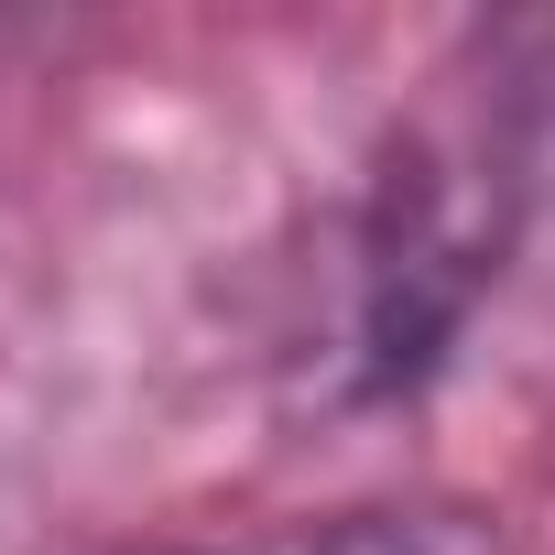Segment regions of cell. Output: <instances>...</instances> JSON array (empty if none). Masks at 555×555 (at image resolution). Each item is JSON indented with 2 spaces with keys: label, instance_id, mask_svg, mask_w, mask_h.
Returning a JSON list of instances; mask_svg holds the SVG:
<instances>
[{
  "label": "cell",
  "instance_id": "6da1fadb",
  "mask_svg": "<svg viewBox=\"0 0 555 555\" xmlns=\"http://www.w3.org/2000/svg\"><path fill=\"white\" fill-rule=\"evenodd\" d=\"M512 240V175L490 142L414 131L360 218V272H349V371L360 392H403L436 371L457 317L490 295Z\"/></svg>",
  "mask_w": 555,
  "mask_h": 555
},
{
  "label": "cell",
  "instance_id": "7a4b0ae2",
  "mask_svg": "<svg viewBox=\"0 0 555 555\" xmlns=\"http://www.w3.org/2000/svg\"><path fill=\"white\" fill-rule=\"evenodd\" d=\"M306 555H512V533L479 501H371V512H338Z\"/></svg>",
  "mask_w": 555,
  "mask_h": 555
},
{
  "label": "cell",
  "instance_id": "3957f363",
  "mask_svg": "<svg viewBox=\"0 0 555 555\" xmlns=\"http://www.w3.org/2000/svg\"><path fill=\"white\" fill-rule=\"evenodd\" d=\"M153 555H207V544H153Z\"/></svg>",
  "mask_w": 555,
  "mask_h": 555
}]
</instances>
